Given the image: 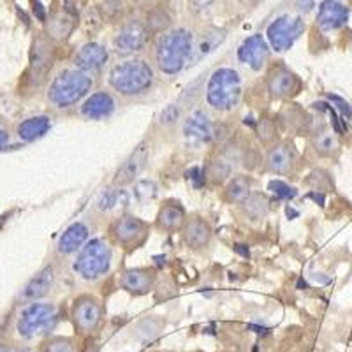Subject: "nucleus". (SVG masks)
Wrapping results in <instances>:
<instances>
[{
  "instance_id": "4",
  "label": "nucleus",
  "mask_w": 352,
  "mask_h": 352,
  "mask_svg": "<svg viewBox=\"0 0 352 352\" xmlns=\"http://www.w3.org/2000/svg\"><path fill=\"white\" fill-rule=\"evenodd\" d=\"M241 78L234 69L222 67L212 74L206 87L208 104L219 111H229L240 102Z\"/></svg>"
},
{
  "instance_id": "20",
  "label": "nucleus",
  "mask_w": 352,
  "mask_h": 352,
  "mask_svg": "<svg viewBox=\"0 0 352 352\" xmlns=\"http://www.w3.org/2000/svg\"><path fill=\"white\" fill-rule=\"evenodd\" d=\"M115 111V99L106 92H97L85 100L81 106V113L90 120H102L108 118Z\"/></svg>"
},
{
  "instance_id": "27",
  "label": "nucleus",
  "mask_w": 352,
  "mask_h": 352,
  "mask_svg": "<svg viewBox=\"0 0 352 352\" xmlns=\"http://www.w3.org/2000/svg\"><path fill=\"white\" fill-rule=\"evenodd\" d=\"M245 213L252 220H261L266 217L268 213L270 206H268V199L263 196V194H250L248 199L243 203Z\"/></svg>"
},
{
  "instance_id": "36",
  "label": "nucleus",
  "mask_w": 352,
  "mask_h": 352,
  "mask_svg": "<svg viewBox=\"0 0 352 352\" xmlns=\"http://www.w3.org/2000/svg\"><path fill=\"white\" fill-rule=\"evenodd\" d=\"M276 136V131H275V125H273L272 120L268 118H264V120L259 122V140L263 143H270V141L275 140Z\"/></svg>"
},
{
  "instance_id": "32",
  "label": "nucleus",
  "mask_w": 352,
  "mask_h": 352,
  "mask_svg": "<svg viewBox=\"0 0 352 352\" xmlns=\"http://www.w3.org/2000/svg\"><path fill=\"white\" fill-rule=\"evenodd\" d=\"M122 197H125L124 190H115V188H109V190H104L99 197V210L102 212H108V210H113L115 206H118L122 201Z\"/></svg>"
},
{
  "instance_id": "42",
  "label": "nucleus",
  "mask_w": 352,
  "mask_h": 352,
  "mask_svg": "<svg viewBox=\"0 0 352 352\" xmlns=\"http://www.w3.org/2000/svg\"><path fill=\"white\" fill-rule=\"evenodd\" d=\"M8 143H9V134L6 131H2V129H0V150L4 148Z\"/></svg>"
},
{
  "instance_id": "21",
  "label": "nucleus",
  "mask_w": 352,
  "mask_h": 352,
  "mask_svg": "<svg viewBox=\"0 0 352 352\" xmlns=\"http://www.w3.org/2000/svg\"><path fill=\"white\" fill-rule=\"evenodd\" d=\"M88 240V228L83 222H76V224L69 226L62 236L58 238V252L60 254H74L78 250H81L85 245V241Z\"/></svg>"
},
{
  "instance_id": "31",
  "label": "nucleus",
  "mask_w": 352,
  "mask_h": 352,
  "mask_svg": "<svg viewBox=\"0 0 352 352\" xmlns=\"http://www.w3.org/2000/svg\"><path fill=\"white\" fill-rule=\"evenodd\" d=\"M41 352H76V347H74V342L71 338L55 336V338H50L48 342H44Z\"/></svg>"
},
{
  "instance_id": "17",
  "label": "nucleus",
  "mask_w": 352,
  "mask_h": 352,
  "mask_svg": "<svg viewBox=\"0 0 352 352\" xmlns=\"http://www.w3.org/2000/svg\"><path fill=\"white\" fill-rule=\"evenodd\" d=\"M184 241L187 247L194 248V250H201L212 240V228L204 219L194 217V219L187 220L184 224V231H182Z\"/></svg>"
},
{
  "instance_id": "6",
  "label": "nucleus",
  "mask_w": 352,
  "mask_h": 352,
  "mask_svg": "<svg viewBox=\"0 0 352 352\" xmlns=\"http://www.w3.org/2000/svg\"><path fill=\"white\" fill-rule=\"evenodd\" d=\"M56 310L50 303H32L28 305L21 312L18 319V333L23 338H34V336L46 333L55 328Z\"/></svg>"
},
{
  "instance_id": "40",
  "label": "nucleus",
  "mask_w": 352,
  "mask_h": 352,
  "mask_svg": "<svg viewBox=\"0 0 352 352\" xmlns=\"http://www.w3.org/2000/svg\"><path fill=\"white\" fill-rule=\"evenodd\" d=\"M32 6H34V14H36L37 20L41 21L46 20V11H44L43 0H32Z\"/></svg>"
},
{
  "instance_id": "13",
  "label": "nucleus",
  "mask_w": 352,
  "mask_h": 352,
  "mask_svg": "<svg viewBox=\"0 0 352 352\" xmlns=\"http://www.w3.org/2000/svg\"><path fill=\"white\" fill-rule=\"evenodd\" d=\"M349 21V8L342 4L340 0H324L320 2L317 11V25L320 30L331 32L338 30Z\"/></svg>"
},
{
  "instance_id": "28",
  "label": "nucleus",
  "mask_w": 352,
  "mask_h": 352,
  "mask_svg": "<svg viewBox=\"0 0 352 352\" xmlns=\"http://www.w3.org/2000/svg\"><path fill=\"white\" fill-rule=\"evenodd\" d=\"M222 41H224V32H222V30H215V28H210V30L203 32L199 43H197V55H208V53H212Z\"/></svg>"
},
{
  "instance_id": "15",
  "label": "nucleus",
  "mask_w": 352,
  "mask_h": 352,
  "mask_svg": "<svg viewBox=\"0 0 352 352\" xmlns=\"http://www.w3.org/2000/svg\"><path fill=\"white\" fill-rule=\"evenodd\" d=\"M52 69V46L44 37L34 43L32 56H30V67H28V76L34 83L44 81V76Z\"/></svg>"
},
{
  "instance_id": "8",
  "label": "nucleus",
  "mask_w": 352,
  "mask_h": 352,
  "mask_svg": "<svg viewBox=\"0 0 352 352\" xmlns=\"http://www.w3.org/2000/svg\"><path fill=\"white\" fill-rule=\"evenodd\" d=\"M109 234L116 243L124 245V247H134L146 238L148 226L140 217L124 215L113 222L111 228H109Z\"/></svg>"
},
{
  "instance_id": "2",
  "label": "nucleus",
  "mask_w": 352,
  "mask_h": 352,
  "mask_svg": "<svg viewBox=\"0 0 352 352\" xmlns=\"http://www.w3.org/2000/svg\"><path fill=\"white\" fill-rule=\"evenodd\" d=\"M153 71L144 60H127L109 72V85L122 96H140L153 85Z\"/></svg>"
},
{
  "instance_id": "37",
  "label": "nucleus",
  "mask_w": 352,
  "mask_h": 352,
  "mask_svg": "<svg viewBox=\"0 0 352 352\" xmlns=\"http://www.w3.org/2000/svg\"><path fill=\"white\" fill-rule=\"evenodd\" d=\"M316 146L320 153H331L336 148V140L331 134H320L316 141Z\"/></svg>"
},
{
  "instance_id": "18",
  "label": "nucleus",
  "mask_w": 352,
  "mask_h": 352,
  "mask_svg": "<svg viewBox=\"0 0 352 352\" xmlns=\"http://www.w3.org/2000/svg\"><path fill=\"white\" fill-rule=\"evenodd\" d=\"M155 284V272L148 268H134L124 272L120 285L132 294H146Z\"/></svg>"
},
{
  "instance_id": "12",
  "label": "nucleus",
  "mask_w": 352,
  "mask_h": 352,
  "mask_svg": "<svg viewBox=\"0 0 352 352\" xmlns=\"http://www.w3.org/2000/svg\"><path fill=\"white\" fill-rule=\"evenodd\" d=\"M148 143L138 144L136 148H134V152L125 159L124 164H122L120 168H118V171H116L115 180H113V184H115L116 187H124V185H129L136 180L138 176H140V173L143 171L144 166H146V160H148Z\"/></svg>"
},
{
  "instance_id": "43",
  "label": "nucleus",
  "mask_w": 352,
  "mask_h": 352,
  "mask_svg": "<svg viewBox=\"0 0 352 352\" xmlns=\"http://www.w3.org/2000/svg\"><path fill=\"white\" fill-rule=\"evenodd\" d=\"M0 352H11V351H9V347H6L4 344H0Z\"/></svg>"
},
{
  "instance_id": "9",
  "label": "nucleus",
  "mask_w": 352,
  "mask_h": 352,
  "mask_svg": "<svg viewBox=\"0 0 352 352\" xmlns=\"http://www.w3.org/2000/svg\"><path fill=\"white\" fill-rule=\"evenodd\" d=\"M72 320L85 335L94 333L102 320V307L96 298L80 296L72 305Z\"/></svg>"
},
{
  "instance_id": "23",
  "label": "nucleus",
  "mask_w": 352,
  "mask_h": 352,
  "mask_svg": "<svg viewBox=\"0 0 352 352\" xmlns=\"http://www.w3.org/2000/svg\"><path fill=\"white\" fill-rule=\"evenodd\" d=\"M53 280H55V273H53V266H44L32 280L28 282L27 287L23 291V296L27 300H37V298H43L44 294H48V291L52 289Z\"/></svg>"
},
{
  "instance_id": "35",
  "label": "nucleus",
  "mask_w": 352,
  "mask_h": 352,
  "mask_svg": "<svg viewBox=\"0 0 352 352\" xmlns=\"http://www.w3.org/2000/svg\"><path fill=\"white\" fill-rule=\"evenodd\" d=\"M178 118H180V108L176 104H169L160 113V125L171 127V125H175L178 122Z\"/></svg>"
},
{
  "instance_id": "34",
  "label": "nucleus",
  "mask_w": 352,
  "mask_h": 352,
  "mask_svg": "<svg viewBox=\"0 0 352 352\" xmlns=\"http://www.w3.org/2000/svg\"><path fill=\"white\" fill-rule=\"evenodd\" d=\"M270 190H272L275 196H278L280 199H292V197H296V188L289 187L285 182H280V180H273L270 182Z\"/></svg>"
},
{
  "instance_id": "3",
  "label": "nucleus",
  "mask_w": 352,
  "mask_h": 352,
  "mask_svg": "<svg viewBox=\"0 0 352 352\" xmlns=\"http://www.w3.org/2000/svg\"><path fill=\"white\" fill-rule=\"evenodd\" d=\"M92 88V78L80 69L62 71L50 85L48 99L56 108H71Z\"/></svg>"
},
{
  "instance_id": "44",
  "label": "nucleus",
  "mask_w": 352,
  "mask_h": 352,
  "mask_svg": "<svg viewBox=\"0 0 352 352\" xmlns=\"http://www.w3.org/2000/svg\"><path fill=\"white\" fill-rule=\"evenodd\" d=\"M21 352H30V351H21Z\"/></svg>"
},
{
  "instance_id": "7",
  "label": "nucleus",
  "mask_w": 352,
  "mask_h": 352,
  "mask_svg": "<svg viewBox=\"0 0 352 352\" xmlns=\"http://www.w3.org/2000/svg\"><path fill=\"white\" fill-rule=\"evenodd\" d=\"M305 21L300 16H291V14H282L272 21L268 27V43L275 52H287L296 43L298 37L303 34Z\"/></svg>"
},
{
  "instance_id": "5",
  "label": "nucleus",
  "mask_w": 352,
  "mask_h": 352,
  "mask_svg": "<svg viewBox=\"0 0 352 352\" xmlns=\"http://www.w3.org/2000/svg\"><path fill=\"white\" fill-rule=\"evenodd\" d=\"M111 248L104 240L88 241L74 261V272L85 280H97L111 268Z\"/></svg>"
},
{
  "instance_id": "14",
  "label": "nucleus",
  "mask_w": 352,
  "mask_h": 352,
  "mask_svg": "<svg viewBox=\"0 0 352 352\" xmlns=\"http://www.w3.org/2000/svg\"><path fill=\"white\" fill-rule=\"evenodd\" d=\"M301 83L296 78V74H292L287 67L278 65L273 69L268 76V90L275 99H285L291 97L300 90Z\"/></svg>"
},
{
  "instance_id": "38",
  "label": "nucleus",
  "mask_w": 352,
  "mask_h": 352,
  "mask_svg": "<svg viewBox=\"0 0 352 352\" xmlns=\"http://www.w3.org/2000/svg\"><path fill=\"white\" fill-rule=\"evenodd\" d=\"M328 99L331 100L333 104H335V108L342 113V116H344L345 120H352V108L349 106V102H345L342 97L335 96V94H329Z\"/></svg>"
},
{
  "instance_id": "29",
  "label": "nucleus",
  "mask_w": 352,
  "mask_h": 352,
  "mask_svg": "<svg viewBox=\"0 0 352 352\" xmlns=\"http://www.w3.org/2000/svg\"><path fill=\"white\" fill-rule=\"evenodd\" d=\"M72 27H74V23L65 14L58 12V14H53L52 20H50L48 32L55 39H65L72 32Z\"/></svg>"
},
{
  "instance_id": "16",
  "label": "nucleus",
  "mask_w": 352,
  "mask_h": 352,
  "mask_svg": "<svg viewBox=\"0 0 352 352\" xmlns=\"http://www.w3.org/2000/svg\"><path fill=\"white\" fill-rule=\"evenodd\" d=\"M109 55L108 50L104 46H100L97 43H88L81 46L80 52L74 56V64L80 71L85 72H96L102 69V65L108 62Z\"/></svg>"
},
{
  "instance_id": "25",
  "label": "nucleus",
  "mask_w": 352,
  "mask_h": 352,
  "mask_svg": "<svg viewBox=\"0 0 352 352\" xmlns=\"http://www.w3.org/2000/svg\"><path fill=\"white\" fill-rule=\"evenodd\" d=\"M50 125L52 124H50L48 116H32V118L21 122L20 127H18V136L23 141H34L44 136L50 131Z\"/></svg>"
},
{
  "instance_id": "19",
  "label": "nucleus",
  "mask_w": 352,
  "mask_h": 352,
  "mask_svg": "<svg viewBox=\"0 0 352 352\" xmlns=\"http://www.w3.org/2000/svg\"><path fill=\"white\" fill-rule=\"evenodd\" d=\"M184 134L187 140L194 143H208L213 136L212 120L204 111H194L188 116L184 125Z\"/></svg>"
},
{
  "instance_id": "41",
  "label": "nucleus",
  "mask_w": 352,
  "mask_h": 352,
  "mask_svg": "<svg viewBox=\"0 0 352 352\" xmlns=\"http://www.w3.org/2000/svg\"><path fill=\"white\" fill-rule=\"evenodd\" d=\"M308 197H312V199L314 201H316V203H319L320 204V206H324V196H322V194H320V192H310V194H308Z\"/></svg>"
},
{
  "instance_id": "22",
  "label": "nucleus",
  "mask_w": 352,
  "mask_h": 352,
  "mask_svg": "<svg viewBox=\"0 0 352 352\" xmlns=\"http://www.w3.org/2000/svg\"><path fill=\"white\" fill-rule=\"evenodd\" d=\"M296 162V152L292 150L291 144L280 143L275 144L268 153V168L276 175H285L292 169Z\"/></svg>"
},
{
  "instance_id": "1",
  "label": "nucleus",
  "mask_w": 352,
  "mask_h": 352,
  "mask_svg": "<svg viewBox=\"0 0 352 352\" xmlns=\"http://www.w3.org/2000/svg\"><path fill=\"white\" fill-rule=\"evenodd\" d=\"M194 52V36L187 28H176L164 34L157 43L155 62L160 72L164 74H178L185 67L187 60Z\"/></svg>"
},
{
  "instance_id": "11",
  "label": "nucleus",
  "mask_w": 352,
  "mask_h": 352,
  "mask_svg": "<svg viewBox=\"0 0 352 352\" xmlns=\"http://www.w3.org/2000/svg\"><path fill=\"white\" fill-rule=\"evenodd\" d=\"M238 58L254 71H261L270 58V46L261 34L250 36L238 48Z\"/></svg>"
},
{
  "instance_id": "24",
  "label": "nucleus",
  "mask_w": 352,
  "mask_h": 352,
  "mask_svg": "<svg viewBox=\"0 0 352 352\" xmlns=\"http://www.w3.org/2000/svg\"><path fill=\"white\" fill-rule=\"evenodd\" d=\"M185 224V210L178 203H168L160 208L157 215V226L162 231H176Z\"/></svg>"
},
{
  "instance_id": "26",
  "label": "nucleus",
  "mask_w": 352,
  "mask_h": 352,
  "mask_svg": "<svg viewBox=\"0 0 352 352\" xmlns=\"http://www.w3.org/2000/svg\"><path fill=\"white\" fill-rule=\"evenodd\" d=\"M250 196V182L247 176H234L226 187V199L229 203L243 204Z\"/></svg>"
},
{
  "instance_id": "30",
  "label": "nucleus",
  "mask_w": 352,
  "mask_h": 352,
  "mask_svg": "<svg viewBox=\"0 0 352 352\" xmlns=\"http://www.w3.org/2000/svg\"><path fill=\"white\" fill-rule=\"evenodd\" d=\"M169 25H171V18L162 9H153V11L148 12V16H146V28L152 34L164 32V30L169 28Z\"/></svg>"
},
{
  "instance_id": "10",
  "label": "nucleus",
  "mask_w": 352,
  "mask_h": 352,
  "mask_svg": "<svg viewBox=\"0 0 352 352\" xmlns=\"http://www.w3.org/2000/svg\"><path fill=\"white\" fill-rule=\"evenodd\" d=\"M148 39V28L141 21L134 20L129 21L127 25L120 28V32L116 34L115 37V48L118 53H134L140 52Z\"/></svg>"
},
{
  "instance_id": "33",
  "label": "nucleus",
  "mask_w": 352,
  "mask_h": 352,
  "mask_svg": "<svg viewBox=\"0 0 352 352\" xmlns=\"http://www.w3.org/2000/svg\"><path fill=\"white\" fill-rule=\"evenodd\" d=\"M229 175V164L226 162L224 159H219V160H213L212 164H210L208 169V176L212 178L213 182L220 184V182L224 180L226 176Z\"/></svg>"
},
{
  "instance_id": "39",
  "label": "nucleus",
  "mask_w": 352,
  "mask_h": 352,
  "mask_svg": "<svg viewBox=\"0 0 352 352\" xmlns=\"http://www.w3.org/2000/svg\"><path fill=\"white\" fill-rule=\"evenodd\" d=\"M187 175H188V180H192L194 187L196 188H201L204 185V182H206V173H204L201 168H192Z\"/></svg>"
}]
</instances>
